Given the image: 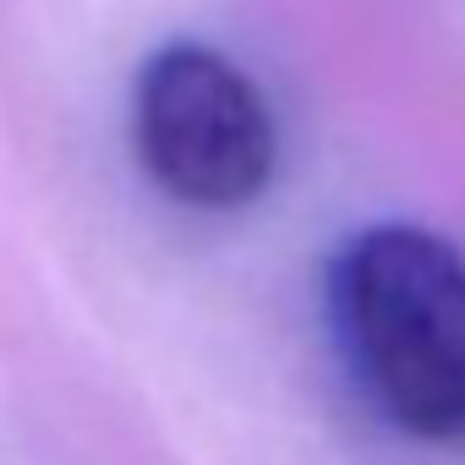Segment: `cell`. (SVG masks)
I'll return each mask as SVG.
<instances>
[{
    "instance_id": "7a4b0ae2",
    "label": "cell",
    "mask_w": 465,
    "mask_h": 465,
    "mask_svg": "<svg viewBox=\"0 0 465 465\" xmlns=\"http://www.w3.org/2000/svg\"><path fill=\"white\" fill-rule=\"evenodd\" d=\"M132 143L159 192L186 208H247L280 164V137L258 83L208 45H164L132 88Z\"/></svg>"
},
{
    "instance_id": "6da1fadb",
    "label": "cell",
    "mask_w": 465,
    "mask_h": 465,
    "mask_svg": "<svg viewBox=\"0 0 465 465\" xmlns=\"http://www.w3.org/2000/svg\"><path fill=\"white\" fill-rule=\"evenodd\" d=\"M329 329L356 389L416 438H465V258L421 224H372L329 263Z\"/></svg>"
}]
</instances>
